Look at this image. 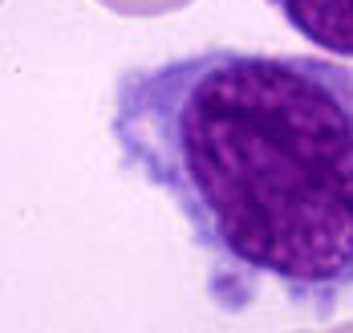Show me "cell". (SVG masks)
Wrapping results in <instances>:
<instances>
[{"mask_svg": "<svg viewBox=\"0 0 353 333\" xmlns=\"http://www.w3.org/2000/svg\"><path fill=\"white\" fill-rule=\"evenodd\" d=\"M106 126L183 216L223 313L276 293L329 321L353 296V65L208 45L122 70Z\"/></svg>", "mask_w": 353, "mask_h": 333, "instance_id": "6da1fadb", "label": "cell"}, {"mask_svg": "<svg viewBox=\"0 0 353 333\" xmlns=\"http://www.w3.org/2000/svg\"><path fill=\"white\" fill-rule=\"evenodd\" d=\"M313 49L353 61V0H264Z\"/></svg>", "mask_w": 353, "mask_h": 333, "instance_id": "7a4b0ae2", "label": "cell"}]
</instances>
